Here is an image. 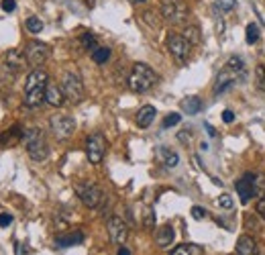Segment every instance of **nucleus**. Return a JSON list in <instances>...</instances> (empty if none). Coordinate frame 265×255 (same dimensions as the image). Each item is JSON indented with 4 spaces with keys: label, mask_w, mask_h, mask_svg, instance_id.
Segmentation results:
<instances>
[{
    "label": "nucleus",
    "mask_w": 265,
    "mask_h": 255,
    "mask_svg": "<svg viewBox=\"0 0 265 255\" xmlns=\"http://www.w3.org/2000/svg\"><path fill=\"white\" fill-rule=\"evenodd\" d=\"M180 121H182V115H178V113H172V115H168V117L164 119V129L176 127V125H178Z\"/></svg>",
    "instance_id": "nucleus-30"
},
{
    "label": "nucleus",
    "mask_w": 265,
    "mask_h": 255,
    "mask_svg": "<svg viewBox=\"0 0 265 255\" xmlns=\"http://www.w3.org/2000/svg\"><path fill=\"white\" fill-rule=\"evenodd\" d=\"M45 102H47V105H51V107H62L66 102V94L62 90V86L49 82L47 88H45Z\"/></svg>",
    "instance_id": "nucleus-14"
},
{
    "label": "nucleus",
    "mask_w": 265,
    "mask_h": 255,
    "mask_svg": "<svg viewBox=\"0 0 265 255\" xmlns=\"http://www.w3.org/2000/svg\"><path fill=\"white\" fill-rule=\"evenodd\" d=\"M235 255H257V245L249 235H241L235 245Z\"/></svg>",
    "instance_id": "nucleus-16"
},
{
    "label": "nucleus",
    "mask_w": 265,
    "mask_h": 255,
    "mask_svg": "<svg viewBox=\"0 0 265 255\" xmlns=\"http://www.w3.org/2000/svg\"><path fill=\"white\" fill-rule=\"evenodd\" d=\"M23 143H25V147H27V153H29L31 160H35V162L47 160L49 147H47V141H45L41 129H27V131L23 133Z\"/></svg>",
    "instance_id": "nucleus-3"
},
{
    "label": "nucleus",
    "mask_w": 265,
    "mask_h": 255,
    "mask_svg": "<svg viewBox=\"0 0 265 255\" xmlns=\"http://www.w3.org/2000/svg\"><path fill=\"white\" fill-rule=\"evenodd\" d=\"M109 58H111V49L109 47H96L94 51H92V60L96 62V64H106L109 62Z\"/></svg>",
    "instance_id": "nucleus-23"
},
{
    "label": "nucleus",
    "mask_w": 265,
    "mask_h": 255,
    "mask_svg": "<svg viewBox=\"0 0 265 255\" xmlns=\"http://www.w3.org/2000/svg\"><path fill=\"white\" fill-rule=\"evenodd\" d=\"M162 15L168 23H184L188 17V7L184 0H162Z\"/></svg>",
    "instance_id": "nucleus-6"
},
{
    "label": "nucleus",
    "mask_w": 265,
    "mask_h": 255,
    "mask_svg": "<svg viewBox=\"0 0 265 255\" xmlns=\"http://www.w3.org/2000/svg\"><path fill=\"white\" fill-rule=\"evenodd\" d=\"M106 229H109V237L115 245H125L127 237H129V227L125 225V221L121 217H113L109 219V225H106Z\"/></svg>",
    "instance_id": "nucleus-12"
},
{
    "label": "nucleus",
    "mask_w": 265,
    "mask_h": 255,
    "mask_svg": "<svg viewBox=\"0 0 265 255\" xmlns=\"http://www.w3.org/2000/svg\"><path fill=\"white\" fill-rule=\"evenodd\" d=\"M223 121H225V123H233V121H235V113H233V111H225V113H223Z\"/></svg>",
    "instance_id": "nucleus-38"
},
{
    "label": "nucleus",
    "mask_w": 265,
    "mask_h": 255,
    "mask_svg": "<svg viewBox=\"0 0 265 255\" xmlns=\"http://www.w3.org/2000/svg\"><path fill=\"white\" fill-rule=\"evenodd\" d=\"M243 80V76L241 74H237V72H233V70H229V68H225L221 74H219V78H217V84H215V94H221V92H227L229 88H233L235 84H237V80Z\"/></svg>",
    "instance_id": "nucleus-13"
},
{
    "label": "nucleus",
    "mask_w": 265,
    "mask_h": 255,
    "mask_svg": "<svg viewBox=\"0 0 265 255\" xmlns=\"http://www.w3.org/2000/svg\"><path fill=\"white\" fill-rule=\"evenodd\" d=\"M15 255H31V253H29L27 245H23V243H15Z\"/></svg>",
    "instance_id": "nucleus-36"
},
{
    "label": "nucleus",
    "mask_w": 265,
    "mask_h": 255,
    "mask_svg": "<svg viewBox=\"0 0 265 255\" xmlns=\"http://www.w3.org/2000/svg\"><path fill=\"white\" fill-rule=\"evenodd\" d=\"M206 131L210 133V137H217V131H215V127H212V125H206Z\"/></svg>",
    "instance_id": "nucleus-40"
},
{
    "label": "nucleus",
    "mask_w": 265,
    "mask_h": 255,
    "mask_svg": "<svg viewBox=\"0 0 265 255\" xmlns=\"http://www.w3.org/2000/svg\"><path fill=\"white\" fill-rule=\"evenodd\" d=\"M47 84H49V76H47L45 70L35 68L27 76V82H25V100H23L27 109H37V107L43 105Z\"/></svg>",
    "instance_id": "nucleus-1"
},
{
    "label": "nucleus",
    "mask_w": 265,
    "mask_h": 255,
    "mask_svg": "<svg viewBox=\"0 0 265 255\" xmlns=\"http://www.w3.org/2000/svg\"><path fill=\"white\" fill-rule=\"evenodd\" d=\"M219 207L225 209V211H231V209L235 207V202H233V198H231L229 194H221V196H219Z\"/></svg>",
    "instance_id": "nucleus-29"
},
{
    "label": "nucleus",
    "mask_w": 265,
    "mask_h": 255,
    "mask_svg": "<svg viewBox=\"0 0 265 255\" xmlns=\"http://www.w3.org/2000/svg\"><path fill=\"white\" fill-rule=\"evenodd\" d=\"M27 62V58H25V54L23 51H19V49H13V51H9V56H7V66L9 68H15V70H19L23 64Z\"/></svg>",
    "instance_id": "nucleus-22"
},
{
    "label": "nucleus",
    "mask_w": 265,
    "mask_h": 255,
    "mask_svg": "<svg viewBox=\"0 0 265 255\" xmlns=\"http://www.w3.org/2000/svg\"><path fill=\"white\" fill-rule=\"evenodd\" d=\"M174 237H176L174 227H172V225H164V227H159V229H157L155 241H157V245L162 247V249H166V247H170V245L174 243Z\"/></svg>",
    "instance_id": "nucleus-17"
},
{
    "label": "nucleus",
    "mask_w": 265,
    "mask_h": 255,
    "mask_svg": "<svg viewBox=\"0 0 265 255\" xmlns=\"http://www.w3.org/2000/svg\"><path fill=\"white\" fill-rule=\"evenodd\" d=\"M76 192H78L80 200L86 204L88 209H98L100 202H102V198H104V192H102L96 184H92V182L78 184V186H76Z\"/></svg>",
    "instance_id": "nucleus-9"
},
{
    "label": "nucleus",
    "mask_w": 265,
    "mask_h": 255,
    "mask_svg": "<svg viewBox=\"0 0 265 255\" xmlns=\"http://www.w3.org/2000/svg\"><path fill=\"white\" fill-rule=\"evenodd\" d=\"M155 82H157V74L153 72L151 66H147V64H135L133 66V72L129 76V88L133 92H137V94L147 92L155 86Z\"/></svg>",
    "instance_id": "nucleus-2"
},
{
    "label": "nucleus",
    "mask_w": 265,
    "mask_h": 255,
    "mask_svg": "<svg viewBox=\"0 0 265 255\" xmlns=\"http://www.w3.org/2000/svg\"><path fill=\"white\" fill-rule=\"evenodd\" d=\"M192 217L196 221H202V219H206V211L202 207H192Z\"/></svg>",
    "instance_id": "nucleus-34"
},
{
    "label": "nucleus",
    "mask_w": 265,
    "mask_h": 255,
    "mask_svg": "<svg viewBox=\"0 0 265 255\" xmlns=\"http://www.w3.org/2000/svg\"><path fill=\"white\" fill-rule=\"evenodd\" d=\"M170 255H204L202 247L200 245H194V243H184V245H178Z\"/></svg>",
    "instance_id": "nucleus-20"
},
{
    "label": "nucleus",
    "mask_w": 265,
    "mask_h": 255,
    "mask_svg": "<svg viewBox=\"0 0 265 255\" xmlns=\"http://www.w3.org/2000/svg\"><path fill=\"white\" fill-rule=\"evenodd\" d=\"M257 174H253V172H247V174H243L237 182H235V188H237V192H239V198H241V204H247L253 196H259L257 194Z\"/></svg>",
    "instance_id": "nucleus-8"
},
{
    "label": "nucleus",
    "mask_w": 265,
    "mask_h": 255,
    "mask_svg": "<svg viewBox=\"0 0 265 255\" xmlns=\"http://www.w3.org/2000/svg\"><path fill=\"white\" fill-rule=\"evenodd\" d=\"M25 58H27V62H29L31 66L39 68V66L49 58V47H47L45 43H41V41H31V43H27V47H25Z\"/></svg>",
    "instance_id": "nucleus-11"
},
{
    "label": "nucleus",
    "mask_w": 265,
    "mask_h": 255,
    "mask_svg": "<svg viewBox=\"0 0 265 255\" xmlns=\"http://www.w3.org/2000/svg\"><path fill=\"white\" fill-rule=\"evenodd\" d=\"M168 49L170 54L178 60V62H186L188 56H190V49H192V43L184 37V35H170L168 37Z\"/></svg>",
    "instance_id": "nucleus-10"
},
{
    "label": "nucleus",
    "mask_w": 265,
    "mask_h": 255,
    "mask_svg": "<svg viewBox=\"0 0 265 255\" xmlns=\"http://www.w3.org/2000/svg\"><path fill=\"white\" fill-rule=\"evenodd\" d=\"M143 225H145L147 229H153V227H155V215H153L151 209H145V211H143Z\"/></svg>",
    "instance_id": "nucleus-31"
},
{
    "label": "nucleus",
    "mask_w": 265,
    "mask_h": 255,
    "mask_svg": "<svg viewBox=\"0 0 265 255\" xmlns=\"http://www.w3.org/2000/svg\"><path fill=\"white\" fill-rule=\"evenodd\" d=\"M13 223V217L11 215H0V227H9Z\"/></svg>",
    "instance_id": "nucleus-37"
},
{
    "label": "nucleus",
    "mask_w": 265,
    "mask_h": 255,
    "mask_svg": "<svg viewBox=\"0 0 265 255\" xmlns=\"http://www.w3.org/2000/svg\"><path fill=\"white\" fill-rule=\"evenodd\" d=\"M155 109L151 107V105H145V107H141L139 109V113H137V125L141 127V129H147L153 121H155Z\"/></svg>",
    "instance_id": "nucleus-18"
},
{
    "label": "nucleus",
    "mask_w": 265,
    "mask_h": 255,
    "mask_svg": "<svg viewBox=\"0 0 265 255\" xmlns=\"http://www.w3.org/2000/svg\"><path fill=\"white\" fill-rule=\"evenodd\" d=\"M215 7L219 13H231L237 7V0H215Z\"/></svg>",
    "instance_id": "nucleus-27"
},
{
    "label": "nucleus",
    "mask_w": 265,
    "mask_h": 255,
    "mask_svg": "<svg viewBox=\"0 0 265 255\" xmlns=\"http://www.w3.org/2000/svg\"><path fill=\"white\" fill-rule=\"evenodd\" d=\"M182 109L186 115H198L202 111V100L198 96H188L182 100Z\"/></svg>",
    "instance_id": "nucleus-19"
},
{
    "label": "nucleus",
    "mask_w": 265,
    "mask_h": 255,
    "mask_svg": "<svg viewBox=\"0 0 265 255\" xmlns=\"http://www.w3.org/2000/svg\"><path fill=\"white\" fill-rule=\"evenodd\" d=\"M155 158L159 160V164H164V166L170 168V170L178 168V164H180V156H178L176 151L168 149V147H157V149H155Z\"/></svg>",
    "instance_id": "nucleus-15"
},
{
    "label": "nucleus",
    "mask_w": 265,
    "mask_h": 255,
    "mask_svg": "<svg viewBox=\"0 0 265 255\" xmlns=\"http://www.w3.org/2000/svg\"><path fill=\"white\" fill-rule=\"evenodd\" d=\"M62 90H64L66 98L70 102H74V105L84 100V82L78 72H66L62 76Z\"/></svg>",
    "instance_id": "nucleus-4"
},
{
    "label": "nucleus",
    "mask_w": 265,
    "mask_h": 255,
    "mask_svg": "<svg viewBox=\"0 0 265 255\" xmlns=\"http://www.w3.org/2000/svg\"><path fill=\"white\" fill-rule=\"evenodd\" d=\"M184 37L192 43V45H198L200 43V29L198 27H186V31H184Z\"/></svg>",
    "instance_id": "nucleus-25"
},
{
    "label": "nucleus",
    "mask_w": 265,
    "mask_h": 255,
    "mask_svg": "<svg viewBox=\"0 0 265 255\" xmlns=\"http://www.w3.org/2000/svg\"><path fill=\"white\" fill-rule=\"evenodd\" d=\"M49 127H51V131H53V135H56L60 141H66V139H70V137L74 135V131H76V121H74L72 117H68V115H56V117H51Z\"/></svg>",
    "instance_id": "nucleus-7"
},
{
    "label": "nucleus",
    "mask_w": 265,
    "mask_h": 255,
    "mask_svg": "<svg viewBox=\"0 0 265 255\" xmlns=\"http://www.w3.org/2000/svg\"><path fill=\"white\" fill-rule=\"evenodd\" d=\"M25 27H27L29 33H41L43 31V21L39 17H29L25 21Z\"/></svg>",
    "instance_id": "nucleus-24"
},
{
    "label": "nucleus",
    "mask_w": 265,
    "mask_h": 255,
    "mask_svg": "<svg viewBox=\"0 0 265 255\" xmlns=\"http://www.w3.org/2000/svg\"><path fill=\"white\" fill-rule=\"evenodd\" d=\"M117 255H131V251H129V249H127L125 245H121V247H119V253H117Z\"/></svg>",
    "instance_id": "nucleus-39"
},
{
    "label": "nucleus",
    "mask_w": 265,
    "mask_h": 255,
    "mask_svg": "<svg viewBox=\"0 0 265 255\" xmlns=\"http://www.w3.org/2000/svg\"><path fill=\"white\" fill-rule=\"evenodd\" d=\"M257 39H259V27H257L255 23H249V25H247V43L253 45Z\"/></svg>",
    "instance_id": "nucleus-28"
},
{
    "label": "nucleus",
    "mask_w": 265,
    "mask_h": 255,
    "mask_svg": "<svg viewBox=\"0 0 265 255\" xmlns=\"http://www.w3.org/2000/svg\"><path fill=\"white\" fill-rule=\"evenodd\" d=\"M106 137L102 135V133H94V135H90L88 137V141H86V158H88V162L90 164H100L102 160H104V156H106Z\"/></svg>",
    "instance_id": "nucleus-5"
},
{
    "label": "nucleus",
    "mask_w": 265,
    "mask_h": 255,
    "mask_svg": "<svg viewBox=\"0 0 265 255\" xmlns=\"http://www.w3.org/2000/svg\"><path fill=\"white\" fill-rule=\"evenodd\" d=\"M131 3H145V0H131Z\"/></svg>",
    "instance_id": "nucleus-41"
},
{
    "label": "nucleus",
    "mask_w": 265,
    "mask_h": 255,
    "mask_svg": "<svg viewBox=\"0 0 265 255\" xmlns=\"http://www.w3.org/2000/svg\"><path fill=\"white\" fill-rule=\"evenodd\" d=\"M255 86L265 92V66L263 64H259L255 68Z\"/></svg>",
    "instance_id": "nucleus-26"
},
{
    "label": "nucleus",
    "mask_w": 265,
    "mask_h": 255,
    "mask_svg": "<svg viewBox=\"0 0 265 255\" xmlns=\"http://www.w3.org/2000/svg\"><path fill=\"white\" fill-rule=\"evenodd\" d=\"M0 7H3L5 13H13V11L17 9V3H15V0H3V3H0Z\"/></svg>",
    "instance_id": "nucleus-35"
},
{
    "label": "nucleus",
    "mask_w": 265,
    "mask_h": 255,
    "mask_svg": "<svg viewBox=\"0 0 265 255\" xmlns=\"http://www.w3.org/2000/svg\"><path fill=\"white\" fill-rule=\"evenodd\" d=\"M82 45H84L86 49H92V51H94V49H96V47H94V45H96V37H94L92 33H84V35H82Z\"/></svg>",
    "instance_id": "nucleus-32"
},
{
    "label": "nucleus",
    "mask_w": 265,
    "mask_h": 255,
    "mask_svg": "<svg viewBox=\"0 0 265 255\" xmlns=\"http://www.w3.org/2000/svg\"><path fill=\"white\" fill-rule=\"evenodd\" d=\"M257 215L265 221V194L259 196V200H257Z\"/></svg>",
    "instance_id": "nucleus-33"
},
{
    "label": "nucleus",
    "mask_w": 265,
    "mask_h": 255,
    "mask_svg": "<svg viewBox=\"0 0 265 255\" xmlns=\"http://www.w3.org/2000/svg\"><path fill=\"white\" fill-rule=\"evenodd\" d=\"M84 241V235L82 233H72V235H62L56 239V245L60 247H74V245H80Z\"/></svg>",
    "instance_id": "nucleus-21"
}]
</instances>
